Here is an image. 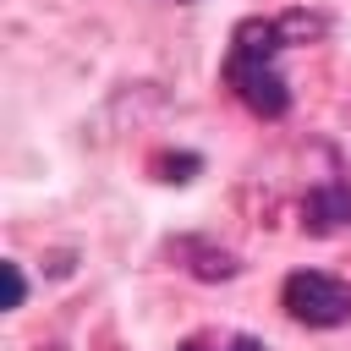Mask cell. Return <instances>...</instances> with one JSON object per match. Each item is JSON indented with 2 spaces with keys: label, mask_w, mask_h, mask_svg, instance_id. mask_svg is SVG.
<instances>
[{
  "label": "cell",
  "mask_w": 351,
  "mask_h": 351,
  "mask_svg": "<svg viewBox=\"0 0 351 351\" xmlns=\"http://www.w3.org/2000/svg\"><path fill=\"white\" fill-rule=\"evenodd\" d=\"M285 49V27L269 22V16H247L236 33H230V55H225V82L236 88V99L263 115V121H280L291 110V88L274 66V55Z\"/></svg>",
  "instance_id": "6da1fadb"
},
{
  "label": "cell",
  "mask_w": 351,
  "mask_h": 351,
  "mask_svg": "<svg viewBox=\"0 0 351 351\" xmlns=\"http://www.w3.org/2000/svg\"><path fill=\"white\" fill-rule=\"evenodd\" d=\"M280 302H285V313H291L296 324H307V329H335V324L351 318V285L335 280V274H324V269H296V274L285 280Z\"/></svg>",
  "instance_id": "7a4b0ae2"
},
{
  "label": "cell",
  "mask_w": 351,
  "mask_h": 351,
  "mask_svg": "<svg viewBox=\"0 0 351 351\" xmlns=\"http://www.w3.org/2000/svg\"><path fill=\"white\" fill-rule=\"evenodd\" d=\"M302 225H307L313 236L351 230V186H340V181H318V186L302 197Z\"/></svg>",
  "instance_id": "3957f363"
},
{
  "label": "cell",
  "mask_w": 351,
  "mask_h": 351,
  "mask_svg": "<svg viewBox=\"0 0 351 351\" xmlns=\"http://www.w3.org/2000/svg\"><path fill=\"white\" fill-rule=\"evenodd\" d=\"M5 269V307H22L27 302V280H22V263H0Z\"/></svg>",
  "instance_id": "277c9868"
},
{
  "label": "cell",
  "mask_w": 351,
  "mask_h": 351,
  "mask_svg": "<svg viewBox=\"0 0 351 351\" xmlns=\"http://www.w3.org/2000/svg\"><path fill=\"white\" fill-rule=\"evenodd\" d=\"M165 5H197V0H165Z\"/></svg>",
  "instance_id": "5b68a950"
}]
</instances>
